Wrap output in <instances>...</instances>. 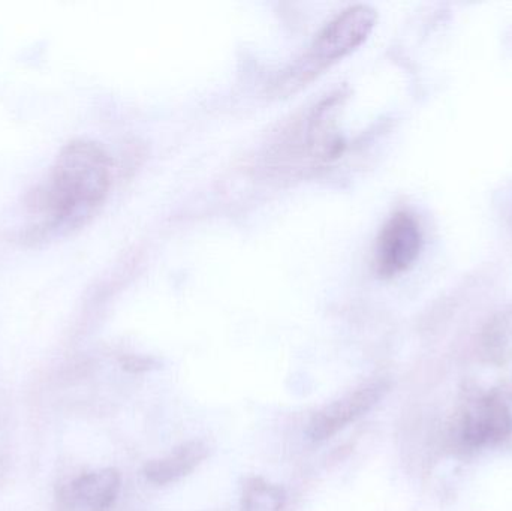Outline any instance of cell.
<instances>
[{
  "label": "cell",
  "mask_w": 512,
  "mask_h": 511,
  "mask_svg": "<svg viewBox=\"0 0 512 511\" xmlns=\"http://www.w3.org/2000/svg\"><path fill=\"white\" fill-rule=\"evenodd\" d=\"M113 180L110 155L93 141L69 143L57 156L39 207L51 224L77 228L102 206Z\"/></svg>",
  "instance_id": "6da1fadb"
},
{
  "label": "cell",
  "mask_w": 512,
  "mask_h": 511,
  "mask_svg": "<svg viewBox=\"0 0 512 511\" xmlns=\"http://www.w3.org/2000/svg\"><path fill=\"white\" fill-rule=\"evenodd\" d=\"M375 9L357 3L334 15L321 27L306 50L288 66L276 81L279 93L297 92L328 66L351 53L372 32L376 24Z\"/></svg>",
  "instance_id": "7a4b0ae2"
},
{
  "label": "cell",
  "mask_w": 512,
  "mask_h": 511,
  "mask_svg": "<svg viewBox=\"0 0 512 511\" xmlns=\"http://www.w3.org/2000/svg\"><path fill=\"white\" fill-rule=\"evenodd\" d=\"M510 410L495 395H480L469 399L456 416L454 437L468 449L492 446L510 434Z\"/></svg>",
  "instance_id": "3957f363"
},
{
  "label": "cell",
  "mask_w": 512,
  "mask_h": 511,
  "mask_svg": "<svg viewBox=\"0 0 512 511\" xmlns=\"http://www.w3.org/2000/svg\"><path fill=\"white\" fill-rule=\"evenodd\" d=\"M423 231L412 213L400 210L390 216L375 246V270L382 278H391L408 270L420 255Z\"/></svg>",
  "instance_id": "277c9868"
},
{
  "label": "cell",
  "mask_w": 512,
  "mask_h": 511,
  "mask_svg": "<svg viewBox=\"0 0 512 511\" xmlns=\"http://www.w3.org/2000/svg\"><path fill=\"white\" fill-rule=\"evenodd\" d=\"M385 392L387 386L384 383L373 381L346 393L342 398L325 405L322 410L313 414L307 426V435L313 441H325L334 437L346 426L369 413L381 401Z\"/></svg>",
  "instance_id": "5b68a950"
},
{
  "label": "cell",
  "mask_w": 512,
  "mask_h": 511,
  "mask_svg": "<svg viewBox=\"0 0 512 511\" xmlns=\"http://www.w3.org/2000/svg\"><path fill=\"white\" fill-rule=\"evenodd\" d=\"M120 474L113 468L92 471L72 480L60 489V511H108L120 492Z\"/></svg>",
  "instance_id": "8992f818"
},
{
  "label": "cell",
  "mask_w": 512,
  "mask_h": 511,
  "mask_svg": "<svg viewBox=\"0 0 512 511\" xmlns=\"http://www.w3.org/2000/svg\"><path fill=\"white\" fill-rule=\"evenodd\" d=\"M209 455L210 447L206 441H188L176 447L170 455L150 461L144 467V476L153 485H170L197 470Z\"/></svg>",
  "instance_id": "52a82bcc"
},
{
  "label": "cell",
  "mask_w": 512,
  "mask_h": 511,
  "mask_svg": "<svg viewBox=\"0 0 512 511\" xmlns=\"http://www.w3.org/2000/svg\"><path fill=\"white\" fill-rule=\"evenodd\" d=\"M286 495L280 486L261 477L246 480L243 488L242 511H282Z\"/></svg>",
  "instance_id": "ba28073f"
},
{
  "label": "cell",
  "mask_w": 512,
  "mask_h": 511,
  "mask_svg": "<svg viewBox=\"0 0 512 511\" xmlns=\"http://www.w3.org/2000/svg\"><path fill=\"white\" fill-rule=\"evenodd\" d=\"M483 348L490 362L502 365L512 360V311L498 315L487 326Z\"/></svg>",
  "instance_id": "9c48e42d"
}]
</instances>
